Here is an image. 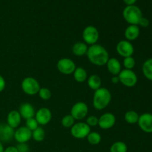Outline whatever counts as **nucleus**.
<instances>
[{
    "label": "nucleus",
    "instance_id": "11",
    "mask_svg": "<svg viewBox=\"0 0 152 152\" xmlns=\"http://www.w3.org/2000/svg\"><path fill=\"white\" fill-rule=\"evenodd\" d=\"M32 138V132L26 126L19 127L15 130L13 139L18 143H27Z\"/></svg>",
    "mask_w": 152,
    "mask_h": 152
},
{
    "label": "nucleus",
    "instance_id": "38",
    "mask_svg": "<svg viewBox=\"0 0 152 152\" xmlns=\"http://www.w3.org/2000/svg\"><path fill=\"white\" fill-rule=\"evenodd\" d=\"M111 83H113L114 84H117V83H120V80H119L118 76H114V77L111 78Z\"/></svg>",
    "mask_w": 152,
    "mask_h": 152
},
{
    "label": "nucleus",
    "instance_id": "27",
    "mask_svg": "<svg viewBox=\"0 0 152 152\" xmlns=\"http://www.w3.org/2000/svg\"><path fill=\"white\" fill-rule=\"evenodd\" d=\"M110 152H127L128 146L123 141H117L110 147Z\"/></svg>",
    "mask_w": 152,
    "mask_h": 152
},
{
    "label": "nucleus",
    "instance_id": "7",
    "mask_svg": "<svg viewBox=\"0 0 152 152\" xmlns=\"http://www.w3.org/2000/svg\"><path fill=\"white\" fill-rule=\"evenodd\" d=\"M90 132L91 127L83 122L74 123V126L71 128V136L76 139L80 140L86 138Z\"/></svg>",
    "mask_w": 152,
    "mask_h": 152
},
{
    "label": "nucleus",
    "instance_id": "29",
    "mask_svg": "<svg viewBox=\"0 0 152 152\" xmlns=\"http://www.w3.org/2000/svg\"><path fill=\"white\" fill-rule=\"evenodd\" d=\"M38 94L42 100H49L52 96L51 91L48 88H40Z\"/></svg>",
    "mask_w": 152,
    "mask_h": 152
},
{
    "label": "nucleus",
    "instance_id": "22",
    "mask_svg": "<svg viewBox=\"0 0 152 152\" xmlns=\"http://www.w3.org/2000/svg\"><path fill=\"white\" fill-rule=\"evenodd\" d=\"M74 79L77 83H84L88 79V73L86 71V69L82 67H77L76 68L75 71L73 73Z\"/></svg>",
    "mask_w": 152,
    "mask_h": 152
},
{
    "label": "nucleus",
    "instance_id": "18",
    "mask_svg": "<svg viewBox=\"0 0 152 152\" xmlns=\"http://www.w3.org/2000/svg\"><path fill=\"white\" fill-rule=\"evenodd\" d=\"M107 69L108 72L113 76H118L122 71V65L120 61L115 57L109 58L106 63Z\"/></svg>",
    "mask_w": 152,
    "mask_h": 152
},
{
    "label": "nucleus",
    "instance_id": "15",
    "mask_svg": "<svg viewBox=\"0 0 152 152\" xmlns=\"http://www.w3.org/2000/svg\"><path fill=\"white\" fill-rule=\"evenodd\" d=\"M15 129L7 123H0V141L1 142H9L13 139Z\"/></svg>",
    "mask_w": 152,
    "mask_h": 152
},
{
    "label": "nucleus",
    "instance_id": "28",
    "mask_svg": "<svg viewBox=\"0 0 152 152\" xmlns=\"http://www.w3.org/2000/svg\"><path fill=\"white\" fill-rule=\"evenodd\" d=\"M75 123V120L71 114L64 116L61 120V124L65 128H71Z\"/></svg>",
    "mask_w": 152,
    "mask_h": 152
},
{
    "label": "nucleus",
    "instance_id": "8",
    "mask_svg": "<svg viewBox=\"0 0 152 152\" xmlns=\"http://www.w3.org/2000/svg\"><path fill=\"white\" fill-rule=\"evenodd\" d=\"M88 113V107L84 102H77L71 109V115L75 120H82L86 118Z\"/></svg>",
    "mask_w": 152,
    "mask_h": 152
},
{
    "label": "nucleus",
    "instance_id": "30",
    "mask_svg": "<svg viewBox=\"0 0 152 152\" xmlns=\"http://www.w3.org/2000/svg\"><path fill=\"white\" fill-rule=\"evenodd\" d=\"M135 65H136V61L133 56L126 57L123 59V66L125 67V69L132 70Z\"/></svg>",
    "mask_w": 152,
    "mask_h": 152
},
{
    "label": "nucleus",
    "instance_id": "6",
    "mask_svg": "<svg viewBox=\"0 0 152 152\" xmlns=\"http://www.w3.org/2000/svg\"><path fill=\"white\" fill-rule=\"evenodd\" d=\"M83 41L88 45L96 44L99 39V32L96 27L88 25L83 31Z\"/></svg>",
    "mask_w": 152,
    "mask_h": 152
},
{
    "label": "nucleus",
    "instance_id": "37",
    "mask_svg": "<svg viewBox=\"0 0 152 152\" xmlns=\"http://www.w3.org/2000/svg\"><path fill=\"white\" fill-rule=\"evenodd\" d=\"M137 0H123L125 4L127 6L134 5V4H135V3L137 2Z\"/></svg>",
    "mask_w": 152,
    "mask_h": 152
},
{
    "label": "nucleus",
    "instance_id": "32",
    "mask_svg": "<svg viewBox=\"0 0 152 152\" xmlns=\"http://www.w3.org/2000/svg\"><path fill=\"white\" fill-rule=\"evenodd\" d=\"M98 120L99 117L96 116H89L86 117V124L90 127H95L98 126Z\"/></svg>",
    "mask_w": 152,
    "mask_h": 152
},
{
    "label": "nucleus",
    "instance_id": "19",
    "mask_svg": "<svg viewBox=\"0 0 152 152\" xmlns=\"http://www.w3.org/2000/svg\"><path fill=\"white\" fill-rule=\"evenodd\" d=\"M140 34V27L137 25H129L126 28L124 32L126 40L129 42L136 40L139 37Z\"/></svg>",
    "mask_w": 152,
    "mask_h": 152
},
{
    "label": "nucleus",
    "instance_id": "2",
    "mask_svg": "<svg viewBox=\"0 0 152 152\" xmlns=\"http://www.w3.org/2000/svg\"><path fill=\"white\" fill-rule=\"evenodd\" d=\"M111 93L106 88H102L95 91L93 96V106L98 111L105 109L111 101Z\"/></svg>",
    "mask_w": 152,
    "mask_h": 152
},
{
    "label": "nucleus",
    "instance_id": "21",
    "mask_svg": "<svg viewBox=\"0 0 152 152\" xmlns=\"http://www.w3.org/2000/svg\"><path fill=\"white\" fill-rule=\"evenodd\" d=\"M87 81L88 87L94 91L101 88L102 80H101L100 77L96 74H92L90 77H88V78L87 79Z\"/></svg>",
    "mask_w": 152,
    "mask_h": 152
},
{
    "label": "nucleus",
    "instance_id": "25",
    "mask_svg": "<svg viewBox=\"0 0 152 152\" xmlns=\"http://www.w3.org/2000/svg\"><path fill=\"white\" fill-rule=\"evenodd\" d=\"M86 139H87L88 142L89 144L93 145H96L100 143L101 140H102V137H101L100 134L98 133V132H91L87 136Z\"/></svg>",
    "mask_w": 152,
    "mask_h": 152
},
{
    "label": "nucleus",
    "instance_id": "17",
    "mask_svg": "<svg viewBox=\"0 0 152 152\" xmlns=\"http://www.w3.org/2000/svg\"><path fill=\"white\" fill-rule=\"evenodd\" d=\"M22 117L19 114V111L12 110L7 114V124L13 128V129H16L19 127L22 122Z\"/></svg>",
    "mask_w": 152,
    "mask_h": 152
},
{
    "label": "nucleus",
    "instance_id": "20",
    "mask_svg": "<svg viewBox=\"0 0 152 152\" xmlns=\"http://www.w3.org/2000/svg\"><path fill=\"white\" fill-rule=\"evenodd\" d=\"M88 46L84 42H77L72 46V52L75 56H82L86 55Z\"/></svg>",
    "mask_w": 152,
    "mask_h": 152
},
{
    "label": "nucleus",
    "instance_id": "23",
    "mask_svg": "<svg viewBox=\"0 0 152 152\" xmlns=\"http://www.w3.org/2000/svg\"><path fill=\"white\" fill-rule=\"evenodd\" d=\"M142 74L147 80L152 81V58L146 59L142 66Z\"/></svg>",
    "mask_w": 152,
    "mask_h": 152
},
{
    "label": "nucleus",
    "instance_id": "13",
    "mask_svg": "<svg viewBox=\"0 0 152 152\" xmlns=\"http://www.w3.org/2000/svg\"><path fill=\"white\" fill-rule=\"evenodd\" d=\"M137 124L140 129L145 133H152V114L144 113L140 115Z\"/></svg>",
    "mask_w": 152,
    "mask_h": 152
},
{
    "label": "nucleus",
    "instance_id": "3",
    "mask_svg": "<svg viewBox=\"0 0 152 152\" xmlns=\"http://www.w3.org/2000/svg\"><path fill=\"white\" fill-rule=\"evenodd\" d=\"M123 16L126 22L129 25H138L140 21L142 19V12L138 6L129 5L126 6L123 11Z\"/></svg>",
    "mask_w": 152,
    "mask_h": 152
},
{
    "label": "nucleus",
    "instance_id": "33",
    "mask_svg": "<svg viewBox=\"0 0 152 152\" xmlns=\"http://www.w3.org/2000/svg\"><path fill=\"white\" fill-rule=\"evenodd\" d=\"M18 152H29L30 147L27 143H18L16 145Z\"/></svg>",
    "mask_w": 152,
    "mask_h": 152
},
{
    "label": "nucleus",
    "instance_id": "26",
    "mask_svg": "<svg viewBox=\"0 0 152 152\" xmlns=\"http://www.w3.org/2000/svg\"><path fill=\"white\" fill-rule=\"evenodd\" d=\"M32 138L37 142H42L45 138V132L41 126H39L37 129L32 132Z\"/></svg>",
    "mask_w": 152,
    "mask_h": 152
},
{
    "label": "nucleus",
    "instance_id": "9",
    "mask_svg": "<svg viewBox=\"0 0 152 152\" xmlns=\"http://www.w3.org/2000/svg\"><path fill=\"white\" fill-rule=\"evenodd\" d=\"M56 68L61 74H65V75H70L74 73L77 66H76L75 62L72 59L69 58H62L57 62Z\"/></svg>",
    "mask_w": 152,
    "mask_h": 152
},
{
    "label": "nucleus",
    "instance_id": "39",
    "mask_svg": "<svg viewBox=\"0 0 152 152\" xmlns=\"http://www.w3.org/2000/svg\"><path fill=\"white\" fill-rule=\"evenodd\" d=\"M4 145H3V142H1L0 141V152H4Z\"/></svg>",
    "mask_w": 152,
    "mask_h": 152
},
{
    "label": "nucleus",
    "instance_id": "14",
    "mask_svg": "<svg viewBox=\"0 0 152 152\" xmlns=\"http://www.w3.org/2000/svg\"><path fill=\"white\" fill-rule=\"evenodd\" d=\"M34 118L40 126H46L50 122L52 119V113L48 108H41L36 111Z\"/></svg>",
    "mask_w": 152,
    "mask_h": 152
},
{
    "label": "nucleus",
    "instance_id": "5",
    "mask_svg": "<svg viewBox=\"0 0 152 152\" xmlns=\"http://www.w3.org/2000/svg\"><path fill=\"white\" fill-rule=\"evenodd\" d=\"M120 83L128 88H132L137 83L138 78L135 72L132 70L123 69L118 74Z\"/></svg>",
    "mask_w": 152,
    "mask_h": 152
},
{
    "label": "nucleus",
    "instance_id": "34",
    "mask_svg": "<svg viewBox=\"0 0 152 152\" xmlns=\"http://www.w3.org/2000/svg\"><path fill=\"white\" fill-rule=\"evenodd\" d=\"M149 24H150L149 20H148L147 18L142 16V19H141L140 21L139 24H138V26H140L142 27V28H147V27L149 26Z\"/></svg>",
    "mask_w": 152,
    "mask_h": 152
},
{
    "label": "nucleus",
    "instance_id": "12",
    "mask_svg": "<svg viewBox=\"0 0 152 152\" xmlns=\"http://www.w3.org/2000/svg\"><path fill=\"white\" fill-rule=\"evenodd\" d=\"M116 123V117L111 113H105L99 117L98 126L103 130H108L114 127Z\"/></svg>",
    "mask_w": 152,
    "mask_h": 152
},
{
    "label": "nucleus",
    "instance_id": "24",
    "mask_svg": "<svg viewBox=\"0 0 152 152\" xmlns=\"http://www.w3.org/2000/svg\"><path fill=\"white\" fill-rule=\"evenodd\" d=\"M140 115L137 111L134 110H130V111H126L124 115V119L127 123L130 125H134L137 123L138 120H139Z\"/></svg>",
    "mask_w": 152,
    "mask_h": 152
},
{
    "label": "nucleus",
    "instance_id": "31",
    "mask_svg": "<svg viewBox=\"0 0 152 152\" xmlns=\"http://www.w3.org/2000/svg\"><path fill=\"white\" fill-rule=\"evenodd\" d=\"M39 125L37 120H36L34 117L26 120V122H25V126H26L29 130H31V132H33V131H34L35 129H37V128L39 127Z\"/></svg>",
    "mask_w": 152,
    "mask_h": 152
},
{
    "label": "nucleus",
    "instance_id": "4",
    "mask_svg": "<svg viewBox=\"0 0 152 152\" xmlns=\"http://www.w3.org/2000/svg\"><path fill=\"white\" fill-rule=\"evenodd\" d=\"M21 88L25 94L34 96L38 94L41 87L39 82L35 78L32 77H27L22 81Z\"/></svg>",
    "mask_w": 152,
    "mask_h": 152
},
{
    "label": "nucleus",
    "instance_id": "35",
    "mask_svg": "<svg viewBox=\"0 0 152 152\" xmlns=\"http://www.w3.org/2000/svg\"><path fill=\"white\" fill-rule=\"evenodd\" d=\"M6 86V82L4 77L0 74V93L4 90Z\"/></svg>",
    "mask_w": 152,
    "mask_h": 152
},
{
    "label": "nucleus",
    "instance_id": "1",
    "mask_svg": "<svg viewBox=\"0 0 152 152\" xmlns=\"http://www.w3.org/2000/svg\"><path fill=\"white\" fill-rule=\"evenodd\" d=\"M86 55L90 62L96 66H104L110 58L108 50L99 44L89 46Z\"/></svg>",
    "mask_w": 152,
    "mask_h": 152
},
{
    "label": "nucleus",
    "instance_id": "10",
    "mask_svg": "<svg viewBox=\"0 0 152 152\" xmlns=\"http://www.w3.org/2000/svg\"><path fill=\"white\" fill-rule=\"evenodd\" d=\"M117 53L122 57L126 58L132 56L134 53V48L132 43L128 40H120L116 46Z\"/></svg>",
    "mask_w": 152,
    "mask_h": 152
},
{
    "label": "nucleus",
    "instance_id": "36",
    "mask_svg": "<svg viewBox=\"0 0 152 152\" xmlns=\"http://www.w3.org/2000/svg\"><path fill=\"white\" fill-rule=\"evenodd\" d=\"M4 152H18L17 151V148H16V146H8L7 148H4Z\"/></svg>",
    "mask_w": 152,
    "mask_h": 152
},
{
    "label": "nucleus",
    "instance_id": "16",
    "mask_svg": "<svg viewBox=\"0 0 152 152\" xmlns=\"http://www.w3.org/2000/svg\"><path fill=\"white\" fill-rule=\"evenodd\" d=\"M19 112L22 118L25 119V120L34 117L36 114L35 108L33 106L32 104L29 102H24L21 104L19 106Z\"/></svg>",
    "mask_w": 152,
    "mask_h": 152
}]
</instances>
